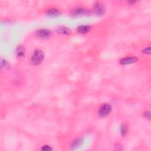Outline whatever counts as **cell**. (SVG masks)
<instances>
[{
  "label": "cell",
  "mask_w": 151,
  "mask_h": 151,
  "mask_svg": "<svg viewBox=\"0 0 151 151\" xmlns=\"http://www.w3.org/2000/svg\"><path fill=\"white\" fill-rule=\"evenodd\" d=\"M112 110V106L109 103H105L100 106L98 110V115L102 118H105L110 114Z\"/></svg>",
  "instance_id": "2"
},
{
  "label": "cell",
  "mask_w": 151,
  "mask_h": 151,
  "mask_svg": "<svg viewBox=\"0 0 151 151\" xmlns=\"http://www.w3.org/2000/svg\"><path fill=\"white\" fill-rule=\"evenodd\" d=\"M1 66L2 68H4V69H9L10 67V65L8 63V62L6 59H1Z\"/></svg>",
  "instance_id": "13"
},
{
  "label": "cell",
  "mask_w": 151,
  "mask_h": 151,
  "mask_svg": "<svg viewBox=\"0 0 151 151\" xmlns=\"http://www.w3.org/2000/svg\"><path fill=\"white\" fill-rule=\"evenodd\" d=\"M136 3V1H129L128 2V3L129 4V5H134V4H135Z\"/></svg>",
  "instance_id": "18"
},
{
  "label": "cell",
  "mask_w": 151,
  "mask_h": 151,
  "mask_svg": "<svg viewBox=\"0 0 151 151\" xmlns=\"http://www.w3.org/2000/svg\"><path fill=\"white\" fill-rule=\"evenodd\" d=\"M46 14L50 17H57L61 15V12L57 8H51L47 10Z\"/></svg>",
  "instance_id": "8"
},
{
  "label": "cell",
  "mask_w": 151,
  "mask_h": 151,
  "mask_svg": "<svg viewBox=\"0 0 151 151\" xmlns=\"http://www.w3.org/2000/svg\"><path fill=\"white\" fill-rule=\"evenodd\" d=\"M71 16L73 17H76L79 16H88L90 15V11L86 8L78 7H76L71 10L70 12Z\"/></svg>",
  "instance_id": "3"
},
{
  "label": "cell",
  "mask_w": 151,
  "mask_h": 151,
  "mask_svg": "<svg viewBox=\"0 0 151 151\" xmlns=\"http://www.w3.org/2000/svg\"><path fill=\"white\" fill-rule=\"evenodd\" d=\"M143 116L145 119L150 121V112L149 111H146L143 113Z\"/></svg>",
  "instance_id": "15"
},
{
  "label": "cell",
  "mask_w": 151,
  "mask_h": 151,
  "mask_svg": "<svg viewBox=\"0 0 151 151\" xmlns=\"http://www.w3.org/2000/svg\"><path fill=\"white\" fill-rule=\"evenodd\" d=\"M44 53L40 49H35L31 57V63L34 66L40 65L44 60Z\"/></svg>",
  "instance_id": "1"
},
{
  "label": "cell",
  "mask_w": 151,
  "mask_h": 151,
  "mask_svg": "<svg viewBox=\"0 0 151 151\" xmlns=\"http://www.w3.org/2000/svg\"><path fill=\"white\" fill-rule=\"evenodd\" d=\"M56 31H57L58 33L65 35H68L71 34V31L69 29V28L63 26L57 27V28H56Z\"/></svg>",
  "instance_id": "9"
},
{
  "label": "cell",
  "mask_w": 151,
  "mask_h": 151,
  "mask_svg": "<svg viewBox=\"0 0 151 151\" xmlns=\"http://www.w3.org/2000/svg\"><path fill=\"white\" fill-rule=\"evenodd\" d=\"M16 55L19 59H23L26 55V50L24 46L22 45H19L16 48Z\"/></svg>",
  "instance_id": "7"
},
{
  "label": "cell",
  "mask_w": 151,
  "mask_h": 151,
  "mask_svg": "<svg viewBox=\"0 0 151 151\" xmlns=\"http://www.w3.org/2000/svg\"><path fill=\"white\" fill-rule=\"evenodd\" d=\"M138 59L135 56H130V57H126L122 58L120 60L119 63L122 65H128L134 64L137 62Z\"/></svg>",
  "instance_id": "6"
},
{
  "label": "cell",
  "mask_w": 151,
  "mask_h": 151,
  "mask_svg": "<svg viewBox=\"0 0 151 151\" xmlns=\"http://www.w3.org/2000/svg\"><path fill=\"white\" fill-rule=\"evenodd\" d=\"M83 142V139L82 138H77L74 139L71 145V149L74 150L78 149L82 145Z\"/></svg>",
  "instance_id": "11"
},
{
  "label": "cell",
  "mask_w": 151,
  "mask_h": 151,
  "mask_svg": "<svg viewBox=\"0 0 151 151\" xmlns=\"http://www.w3.org/2000/svg\"><path fill=\"white\" fill-rule=\"evenodd\" d=\"M41 150H44V151H50V150H52L53 148L50 146H49V145H44V146H43L42 147Z\"/></svg>",
  "instance_id": "14"
},
{
  "label": "cell",
  "mask_w": 151,
  "mask_h": 151,
  "mask_svg": "<svg viewBox=\"0 0 151 151\" xmlns=\"http://www.w3.org/2000/svg\"><path fill=\"white\" fill-rule=\"evenodd\" d=\"M35 35L37 37L43 39H47L51 35V33L49 30L45 28H41L35 31Z\"/></svg>",
  "instance_id": "5"
},
{
  "label": "cell",
  "mask_w": 151,
  "mask_h": 151,
  "mask_svg": "<svg viewBox=\"0 0 151 151\" xmlns=\"http://www.w3.org/2000/svg\"><path fill=\"white\" fill-rule=\"evenodd\" d=\"M92 10L96 15L101 17L105 14L106 8L102 2H96L93 4Z\"/></svg>",
  "instance_id": "4"
},
{
  "label": "cell",
  "mask_w": 151,
  "mask_h": 151,
  "mask_svg": "<svg viewBox=\"0 0 151 151\" xmlns=\"http://www.w3.org/2000/svg\"><path fill=\"white\" fill-rule=\"evenodd\" d=\"M142 53L144 54H150V48L149 47H146V48H144L142 50Z\"/></svg>",
  "instance_id": "16"
},
{
  "label": "cell",
  "mask_w": 151,
  "mask_h": 151,
  "mask_svg": "<svg viewBox=\"0 0 151 151\" xmlns=\"http://www.w3.org/2000/svg\"><path fill=\"white\" fill-rule=\"evenodd\" d=\"M120 133L122 136H125L127 134V128L125 125H122L120 127Z\"/></svg>",
  "instance_id": "12"
},
{
  "label": "cell",
  "mask_w": 151,
  "mask_h": 151,
  "mask_svg": "<svg viewBox=\"0 0 151 151\" xmlns=\"http://www.w3.org/2000/svg\"><path fill=\"white\" fill-rule=\"evenodd\" d=\"M91 30V27L89 25H81L77 28V31L79 34H85L88 33Z\"/></svg>",
  "instance_id": "10"
},
{
  "label": "cell",
  "mask_w": 151,
  "mask_h": 151,
  "mask_svg": "<svg viewBox=\"0 0 151 151\" xmlns=\"http://www.w3.org/2000/svg\"><path fill=\"white\" fill-rule=\"evenodd\" d=\"M115 148H116V149L117 150H121L122 149V146L119 144V143H118L115 146Z\"/></svg>",
  "instance_id": "17"
}]
</instances>
